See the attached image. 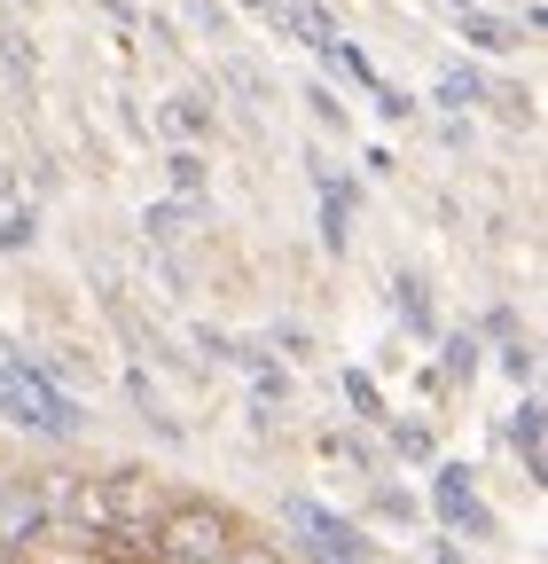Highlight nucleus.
Instances as JSON below:
<instances>
[{
	"label": "nucleus",
	"mask_w": 548,
	"mask_h": 564,
	"mask_svg": "<svg viewBox=\"0 0 548 564\" xmlns=\"http://www.w3.org/2000/svg\"><path fill=\"white\" fill-rule=\"evenodd\" d=\"M165 510H173V502L157 494V478H142V470L79 478L72 494H63V525H72V533H95V541H142V533H157Z\"/></svg>",
	"instance_id": "obj_1"
},
{
	"label": "nucleus",
	"mask_w": 548,
	"mask_h": 564,
	"mask_svg": "<svg viewBox=\"0 0 548 564\" xmlns=\"http://www.w3.org/2000/svg\"><path fill=\"white\" fill-rule=\"evenodd\" d=\"M0 415L17 432H40V440H72L79 432V400L55 392L40 369H0Z\"/></svg>",
	"instance_id": "obj_2"
},
{
	"label": "nucleus",
	"mask_w": 548,
	"mask_h": 564,
	"mask_svg": "<svg viewBox=\"0 0 548 564\" xmlns=\"http://www.w3.org/2000/svg\"><path fill=\"white\" fill-rule=\"evenodd\" d=\"M157 541H165L173 564H228L235 525H228V510H212V502H173V510L157 518Z\"/></svg>",
	"instance_id": "obj_3"
},
{
	"label": "nucleus",
	"mask_w": 548,
	"mask_h": 564,
	"mask_svg": "<svg viewBox=\"0 0 548 564\" xmlns=\"http://www.w3.org/2000/svg\"><path fill=\"white\" fill-rule=\"evenodd\" d=\"M291 525L306 533V549H314L321 564H361V556H369V541H361L353 525H337V518L314 510V502H291Z\"/></svg>",
	"instance_id": "obj_4"
},
{
	"label": "nucleus",
	"mask_w": 548,
	"mask_h": 564,
	"mask_svg": "<svg viewBox=\"0 0 548 564\" xmlns=\"http://www.w3.org/2000/svg\"><path fill=\"white\" fill-rule=\"evenodd\" d=\"M47 525V486L40 478H9V494H0V541H32Z\"/></svg>",
	"instance_id": "obj_5"
},
{
	"label": "nucleus",
	"mask_w": 548,
	"mask_h": 564,
	"mask_svg": "<svg viewBox=\"0 0 548 564\" xmlns=\"http://www.w3.org/2000/svg\"><path fill=\"white\" fill-rule=\"evenodd\" d=\"M439 518L486 533V510H478V494H470V470H439Z\"/></svg>",
	"instance_id": "obj_6"
},
{
	"label": "nucleus",
	"mask_w": 548,
	"mask_h": 564,
	"mask_svg": "<svg viewBox=\"0 0 548 564\" xmlns=\"http://www.w3.org/2000/svg\"><path fill=\"white\" fill-rule=\"evenodd\" d=\"M188 220H196V204H188V196H180V204H157V212H150V228H157L165 243H173V236H188Z\"/></svg>",
	"instance_id": "obj_7"
},
{
	"label": "nucleus",
	"mask_w": 548,
	"mask_h": 564,
	"mask_svg": "<svg viewBox=\"0 0 548 564\" xmlns=\"http://www.w3.org/2000/svg\"><path fill=\"white\" fill-rule=\"evenodd\" d=\"M517 447H525V470L540 478V408L525 400V415H517Z\"/></svg>",
	"instance_id": "obj_8"
},
{
	"label": "nucleus",
	"mask_w": 548,
	"mask_h": 564,
	"mask_svg": "<svg viewBox=\"0 0 548 564\" xmlns=\"http://www.w3.org/2000/svg\"><path fill=\"white\" fill-rule=\"evenodd\" d=\"M228 564H283V556H266V549H251V541H235V549H228Z\"/></svg>",
	"instance_id": "obj_9"
}]
</instances>
